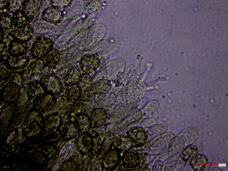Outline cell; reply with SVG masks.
I'll return each instance as SVG.
<instances>
[{"label":"cell","instance_id":"11","mask_svg":"<svg viewBox=\"0 0 228 171\" xmlns=\"http://www.w3.org/2000/svg\"><path fill=\"white\" fill-rule=\"evenodd\" d=\"M219 166H226V164H219Z\"/></svg>","mask_w":228,"mask_h":171},{"label":"cell","instance_id":"1","mask_svg":"<svg viewBox=\"0 0 228 171\" xmlns=\"http://www.w3.org/2000/svg\"><path fill=\"white\" fill-rule=\"evenodd\" d=\"M145 88L144 84L139 80L130 81L117 93L115 98L117 104L125 110L136 109L142 99Z\"/></svg>","mask_w":228,"mask_h":171},{"label":"cell","instance_id":"6","mask_svg":"<svg viewBox=\"0 0 228 171\" xmlns=\"http://www.w3.org/2000/svg\"><path fill=\"white\" fill-rule=\"evenodd\" d=\"M82 91L77 83L68 85L67 92L70 101L73 102L77 101L81 97Z\"/></svg>","mask_w":228,"mask_h":171},{"label":"cell","instance_id":"2","mask_svg":"<svg viewBox=\"0 0 228 171\" xmlns=\"http://www.w3.org/2000/svg\"><path fill=\"white\" fill-rule=\"evenodd\" d=\"M100 65V62L99 58L94 54L84 56L80 62L81 70L85 73L89 74L96 70Z\"/></svg>","mask_w":228,"mask_h":171},{"label":"cell","instance_id":"3","mask_svg":"<svg viewBox=\"0 0 228 171\" xmlns=\"http://www.w3.org/2000/svg\"><path fill=\"white\" fill-rule=\"evenodd\" d=\"M128 135L131 140L139 146L144 144L147 139L145 132L141 128H135L131 129L129 131Z\"/></svg>","mask_w":228,"mask_h":171},{"label":"cell","instance_id":"7","mask_svg":"<svg viewBox=\"0 0 228 171\" xmlns=\"http://www.w3.org/2000/svg\"><path fill=\"white\" fill-rule=\"evenodd\" d=\"M80 74L79 70L76 68H73L67 74L65 82L68 85L77 83Z\"/></svg>","mask_w":228,"mask_h":171},{"label":"cell","instance_id":"9","mask_svg":"<svg viewBox=\"0 0 228 171\" xmlns=\"http://www.w3.org/2000/svg\"><path fill=\"white\" fill-rule=\"evenodd\" d=\"M197 153V150L196 147L189 146L187 147L183 151L182 158L184 160L189 161L195 157Z\"/></svg>","mask_w":228,"mask_h":171},{"label":"cell","instance_id":"4","mask_svg":"<svg viewBox=\"0 0 228 171\" xmlns=\"http://www.w3.org/2000/svg\"><path fill=\"white\" fill-rule=\"evenodd\" d=\"M140 162L138 155L133 152H130L124 157L123 163L124 166L126 168H133L138 166Z\"/></svg>","mask_w":228,"mask_h":171},{"label":"cell","instance_id":"8","mask_svg":"<svg viewBox=\"0 0 228 171\" xmlns=\"http://www.w3.org/2000/svg\"><path fill=\"white\" fill-rule=\"evenodd\" d=\"M102 7V3L100 0H90L87 3L85 6L86 11L90 13L100 10Z\"/></svg>","mask_w":228,"mask_h":171},{"label":"cell","instance_id":"5","mask_svg":"<svg viewBox=\"0 0 228 171\" xmlns=\"http://www.w3.org/2000/svg\"><path fill=\"white\" fill-rule=\"evenodd\" d=\"M77 84L82 91L88 92L92 89L93 84V80L89 74H80Z\"/></svg>","mask_w":228,"mask_h":171},{"label":"cell","instance_id":"10","mask_svg":"<svg viewBox=\"0 0 228 171\" xmlns=\"http://www.w3.org/2000/svg\"><path fill=\"white\" fill-rule=\"evenodd\" d=\"M192 161V164L194 168L198 170L204 168L207 162L205 157L202 155L198 156Z\"/></svg>","mask_w":228,"mask_h":171}]
</instances>
